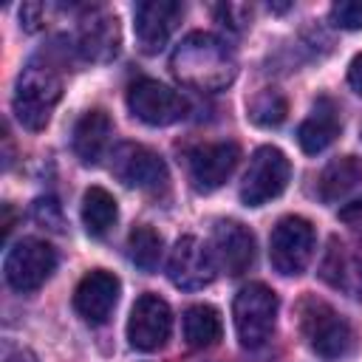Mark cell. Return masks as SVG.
<instances>
[{
	"label": "cell",
	"instance_id": "7402d4cb",
	"mask_svg": "<svg viewBox=\"0 0 362 362\" xmlns=\"http://www.w3.org/2000/svg\"><path fill=\"white\" fill-rule=\"evenodd\" d=\"M223 337L221 314L212 305H189L184 311V339L189 348H212Z\"/></svg>",
	"mask_w": 362,
	"mask_h": 362
},
{
	"label": "cell",
	"instance_id": "d6a6232c",
	"mask_svg": "<svg viewBox=\"0 0 362 362\" xmlns=\"http://www.w3.org/2000/svg\"><path fill=\"white\" fill-rule=\"evenodd\" d=\"M288 6H291V3H274V6H269V8H272V11H286Z\"/></svg>",
	"mask_w": 362,
	"mask_h": 362
},
{
	"label": "cell",
	"instance_id": "4fadbf2b",
	"mask_svg": "<svg viewBox=\"0 0 362 362\" xmlns=\"http://www.w3.org/2000/svg\"><path fill=\"white\" fill-rule=\"evenodd\" d=\"M184 17V6L175 0H144L133 11V31L136 42L144 54H158L175 25Z\"/></svg>",
	"mask_w": 362,
	"mask_h": 362
},
{
	"label": "cell",
	"instance_id": "4316f807",
	"mask_svg": "<svg viewBox=\"0 0 362 362\" xmlns=\"http://www.w3.org/2000/svg\"><path fill=\"white\" fill-rule=\"evenodd\" d=\"M215 17L229 31H243L252 20V8L246 3H221V6H215Z\"/></svg>",
	"mask_w": 362,
	"mask_h": 362
},
{
	"label": "cell",
	"instance_id": "d6986e66",
	"mask_svg": "<svg viewBox=\"0 0 362 362\" xmlns=\"http://www.w3.org/2000/svg\"><path fill=\"white\" fill-rule=\"evenodd\" d=\"M359 184H362V158L339 156V158L328 161L325 170L317 175V198L322 204H339Z\"/></svg>",
	"mask_w": 362,
	"mask_h": 362
},
{
	"label": "cell",
	"instance_id": "7c38bea8",
	"mask_svg": "<svg viewBox=\"0 0 362 362\" xmlns=\"http://www.w3.org/2000/svg\"><path fill=\"white\" fill-rule=\"evenodd\" d=\"M173 334V311L158 294H141L127 320V339L139 351H158Z\"/></svg>",
	"mask_w": 362,
	"mask_h": 362
},
{
	"label": "cell",
	"instance_id": "1f68e13d",
	"mask_svg": "<svg viewBox=\"0 0 362 362\" xmlns=\"http://www.w3.org/2000/svg\"><path fill=\"white\" fill-rule=\"evenodd\" d=\"M11 226H14V209H11V204H6V206H3V240L8 238Z\"/></svg>",
	"mask_w": 362,
	"mask_h": 362
},
{
	"label": "cell",
	"instance_id": "603a6c76",
	"mask_svg": "<svg viewBox=\"0 0 362 362\" xmlns=\"http://www.w3.org/2000/svg\"><path fill=\"white\" fill-rule=\"evenodd\" d=\"M161 235L153 229V226H133L130 235H127V255H130V263L147 274H153L161 263Z\"/></svg>",
	"mask_w": 362,
	"mask_h": 362
},
{
	"label": "cell",
	"instance_id": "83f0119b",
	"mask_svg": "<svg viewBox=\"0 0 362 362\" xmlns=\"http://www.w3.org/2000/svg\"><path fill=\"white\" fill-rule=\"evenodd\" d=\"M20 20H23V28L25 31H37L42 23H45V6L40 3H25L20 8Z\"/></svg>",
	"mask_w": 362,
	"mask_h": 362
},
{
	"label": "cell",
	"instance_id": "5b68a950",
	"mask_svg": "<svg viewBox=\"0 0 362 362\" xmlns=\"http://www.w3.org/2000/svg\"><path fill=\"white\" fill-rule=\"evenodd\" d=\"M314 243H317V235H314L311 221L300 215L280 218L269 238V260L274 272H280L283 277L303 274L314 257Z\"/></svg>",
	"mask_w": 362,
	"mask_h": 362
},
{
	"label": "cell",
	"instance_id": "52a82bcc",
	"mask_svg": "<svg viewBox=\"0 0 362 362\" xmlns=\"http://www.w3.org/2000/svg\"><path fill=\"white\" fill-rule=\"evenodd\" d=\"M127 107L144 124L164 127V124L181 122L189 110V102L178 90H173L170 85L150 79V76H141V79L130 82V88H127Z\"/></svg>",
	"mask_w": 362,
	"mask_h": 362
},
{
	"label": "cell",
	"instance_id": "f1b7e54d",
	"mask_svg": "<svg viewBox=\"0 0 362 362\" xmlns=\"http://www.w3.org/2000/svg\"><path fill=\"white\" fill-rule=\"evenodd\" d=\"M3 362H37V356H34V351H28L23 345L3 342Z\"/></svg>",
	"mask_w": 362,
	"mask_h": 362
},
{
	"label": "cell",
	"instance_id": "5bb4252c",
	"mask_svg": "<svg viewBox=\"0 0 362 362\" xmlns=\"http://www.w3.org/2000/svg\"><path fill=\"white\" fill-rule=\"evenodd\" d=\"M119 277L113 272H105V269H93L88 272L76 291H74V308L76 314L90 322V325H105L119 303Z\"/></svg>",
	"mask_w": 362,
	"mask_h": 362
},
{
	"label": "cell",
	"instance_id": "8fae6325",
	"mask_svg": "<svg viewBox=\"0 0 362 362\" xmlns=\"http://www.w3.org/2000/svg\"><path fill=\"white\" fill-rule=\"evenodd\" d=\"M215 269H218V263L212 257V249L192 235L175 240L170 260H167L170 283L184 291H198V288L209 286L215 280Z\"/></svg>",
	"mask_w": 362,
	"mask_h": 362
},
{
	"label": "cell",
	"instance_id": "44dd1931",
	"mask_svg": "<svg viewBox=\"0 0 362 362\" xmlns=\"http://www.w3.org/2000/svg\"><path fill=\"white\" fill-rule=\"evenodd\" d=\"M119 218L116 198L105 187H90L82 198V223L90 238H105Z\"/></svg>",
	"mask_w": 362,
	"mask_h": 362
},
{
	"label": "cell",
	"instance_id": "6da1fadb",
	"mask_svg": "<svg viewBox=\"0 0 362 362\" xmlns=\"http://www.w3.org/2000/svg\"><path fill=\"white\" fill-rule=\"evenodd\" d=\"M170 68L181 85L195 90H223L226 85H232L238 74V62L229 45L206 31L187 34L175 45Z\"/></svg>",
	"mask_w": 362,
	"mask_h": 362
},
{
	"label": "cell",
	"instance_id": "30bf717a",
	"mask_svg": "<svg viewBox=\"0 0 362 362\" xmlns=\"http://www.w3.org/2000/svg\"><path fill=\"white\" fill-rule=\"evenodd\" d=\"M110 173L136 189H158L167 184V167L161 156L144 144L124 141L110 153Z\"/></svg>",
	"mask_w": 362,
	"mask_h": 362
},
{
	"label": "cell",
	"instance_id": "2e32d148",
	"mask_svg": "<svg viewBox=\"0 0 362 362\" xmlns=\"http://www.w3.org/2000/svg\"><path fill=\"white\" fill-rule=\"evenodd\" d=\"M76 51L90 62H107L119 51V23L102 8H88L76 28Z\"/></svg>",
	"mask_w": 362,
	"mask_h": 362
},
{
	"label": "cell",
	"instance_id": "ba28073f",
	"mask_svg": "<svg viewBox=\"0 0 362 362\" xmlns=\"http://www.w3.org/2000/svg\"><path fill=\"white\" fill-rule=\"evenodd\" d=\"M54 269H57V252L45 240H37V238L17 240L6 252V260H3L6 283L23 294L37 291L51 277Z\"/></svg>",
	"mask_w": 362,
	"mask_h": 362
},
{
	"label": "cell",
	"instance_id": "e0dca14e",
	"mask_svg": "<svg viewBox=\"0 0 362 362\" xmlns=\"http://www.w3.org/2000/svg\"><path fill=\"white\" fill-rule=\"evenodd\" d=\"M342 130V119H339V107L331 96H320L311 107V113L303 119V124L297 127V141L308 156L322 153L325 147H331L337 141Z\"/></svg>",
	"mask_w": 362,
	"mask_h": 362
},
{
	"label": "cell",
	"instance_id": "f546056e",
	"mask_svg": "<svg viewBox=\"0 0 362 362\" xmlns=\"http://www.w3.org/2000/svg\"><path fill=\"white\" fill-rule=\"evenodd\" d=\"M339 218H342L348 226H362V198L345 204V206L339 209Z\"/></svg>",
	"mask_w": 362,
	"mask_h": 362
},
{
	"label": "cell",
	"instance_id": "484cf974",
	"mask_svg": "<svg viewBox=\"0 0 362 362\" xmlns=\"http://www.w3.org/2000/svg\"><path fill=\"white\" fill-rule=\"evenodd\" d=\"M331 20L339 28L362 31V0H339L331 6Z\"/></svg>",
	"mask_w": 362,
	"mask_h": 362
},
{
	"label": "cell",
	"instance_id": "9c48e42d",
	"mask_svg": "<svg viewBox=\"0 0 362 362\" xmlns=\"http://www.w3.org/2000/svg\"><path fill=\"white\" fill-rule=\"evenodd\" d=\"M238 161H240V147L235 141H206L184 153L187 178L198 192H212L223 187V181L235 173Z\"/></svg>",
	"mask_w": 362,
	"mask_h": 362
},
{
	"label": "cell",
	"instance_id": "277c9868",
	"mask_svg": "<svg viewBox=\"0 0 362 362\" xmlns=\"http://www.w3.org/2000/svg\"><path fill=\"white\" fill-rule=\"evenodd\" d=\"M235 331L243 348H260L272 339L277 322V294L266 283H249L232 303Z\"/></svg>",
	"mask_w": 362,
	"mask_h": 362
},
{
	"label": "cell",
	"instance_id": "8992f818",
	"mask_svg": "<svg viewBox=\"0 0 362 362\" xmlns=\"http://www.w3.org/2000/svg\"><path fill=\"white\" fill-rule=\"evenodd\" d=\"M288 178H291V161L286 158V153L272 144L257 147L249 158V167L240 184V201L246 206H263L277 195H283V189L288 187Z\"/></svg>",
	"mask_w": 362,
	"mask_h": 362
},
{
	"label": "cell",
	"instance_id": "7a4b0ae2",
	"mask_svg": "<svg viewBox=\"0 0 362 362\" xmlns=\"http://www.w3.org/2000/svg\"><path fill=\"white\" fill-rule=\"evenodd\" d=\"M297 317H300V334H303L305 345L320 359L339 362L354 351L356 337H354L351 322L334 305H328L325 300L303 297V303L297 308Z\"/></svg>",
	"mask_w": 362,
	"mask_h": 362
},
{
	"label": "cell",
	"instance_id": "cb8c5ba5",
	"mask_svg": "<svg viewBox=\"0 0 362 362\" xmlns=\"http://www.w3.org/2000/svg\"><path fill=\"white\" fill-rule=\"evenodd\" d=\"M288 102L277 88H263L249 99V119L260 127H277L286 122Z\"/></svg>",
	"mask_w": 362,
	"mask_h": 362
},
{
	"label": "cell",
	"instance_id": "4dcf8cb0",
	"mask_svg": "<svg viewBox=\"0 0 362 362\" xmlns=\"http://www.w3.org/2000/svg\"><path fill=\"white\" fill-rule=\"evenodd\" d=\"M348 85L362 96V54H356L348 65Z\"/></svg>",
	"mask_w": 362,
	"mask_h": 362
},
{
	"label": "cell",
	"instance_id": "ac0fdd59",
	"mask_svg": "<svg viewBox=\"0 0 362 362\" xmlns=\"http://www.w3.org/2000/svg\"><path fill=\"white\" fill-rule=\"evenodd\" d=\"M110 133H113V122L102 107L85 110L74 124V136H71L74 156L82 164H96L107 150Z\"/></svg>",
	"mask_w": 362,
	"mask_h": 362
},
{
	"label": "cell",
	"instance_id": "ffe728a7",
	"mask_svg": "<svg viewBox=\"0 0 362 362\" xmlns=\"http://www.w3.org/2000/svg\"><path fill=\"white\" fill-rule=\"evenodd\" d=\"M322 280H328L334 288H345L354 297H362V240L356 246V255L348 257L339 238H331L322 260Z\"/></svg>",
	"mask_w": 362,
	"mask_h": 362
},
{
	"label": "cell",
	"instance_id": "d4e9b609",
	"mask_svg": "<svg viewBox=\"0 0 362 362\" xmlns=\"http://www.w3.org/2000/svg\"><path fill=\"white\" fill-rule=\"evenodd\" d=\"M31 218L51 232H62V206L57 204V198H37L31 206Z\"/></svg>",
	"mask_w": 362,
	"mask_h": 362
},
{
	"label": "cell",
	"instance_id": "9a60e30c",
	"mask_svg": "<svg viewBox=\"0 0 362 362\" xmlns=\"http://www.w3.org/2000/svg\"><path fill=\"white\" fill-rule=\"evenodd\" d=\"M212 257L226 274L240 277L255 263V235L238 221H218L212 229Z\"/></svg>",
	"mask_w": 362,
	"mask_h": 362
},
{
	"label": "cell",
	"instance_id": "3957f363",
	"mask_svg": "<svg viewBox=\"0 0 362 362\" xmlns=\"http://www.w3.org/2000/svg\"><path fill=\"white\" fill-rule=\"evenodd\" d=\"M62 96L59 74L45 62H28L14 82V116L25 130H42Z\"/></svg>",
	"mask_w": 362,
	"mask_h": 362
}]
</instances>
